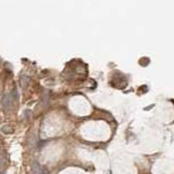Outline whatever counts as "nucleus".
Instances as JSON below:
<instances>
[{"mask_svg":"<svg viewBox=\"0 0 174 174\" xmlns=\"http://www.w3.org/2000/svg\"><path fill=\"white\" fill-rule=\"evenodd\" d=\"M43 174H47V172L45 171V170H43Z\"/></svg>","mask_w":174,"mask_h":174,"instance_id":"obj_1","label":"nucleus"}]
</instances>
